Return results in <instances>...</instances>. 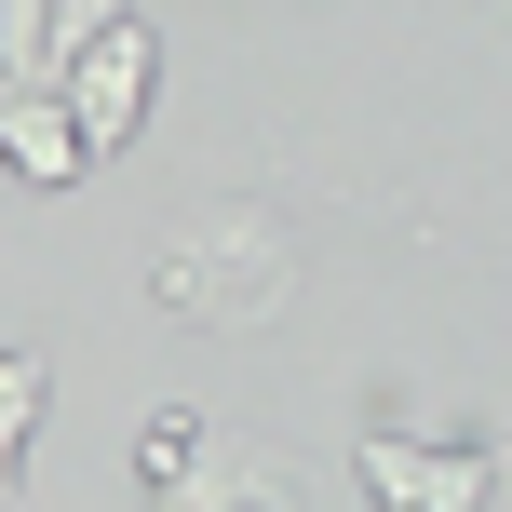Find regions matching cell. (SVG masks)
<instances>
[{
  "instance_id": "cell-1",
  "label": "cell",
  "mask_w": 512,
  "mask_h": 512,
  "mask_svg": "<svg viewBox=\"0 0 512 512\" xmlns=\"http://www.w3.org/2000/svg\"><path fill=\"white\" fill-rule=\"evenodd\" d=\"M149 297L176 310V324H203V337H256V324H283V297H297V216H270V203H216V216H189V230L149 256Z\"/></svg>"
},
{
  "instance_id": "cell-2",
  "label": "cell",
  "mask_w": 512,
  "mask_h": 512,
  "mask_svg": "<svg viewBox=\"0 0 512 512\" xmlns=\"http://www.w3.org/2000/svg\"><path fill=\"white\" fill-rule=\"evenodd\" d=\"M378 512H486L499 499V445L486 432H364L351 445Z\"/></svg>"
},
{
  "instance_id": "cell-3",
  "label": "cell",
  "mask_w": 512,
  "mask_h": 512,
  "mask_svg": "<svg viewBox=\"0 0 512 512\" xmlns=\"http://www.w3.org/2000/svg\"><path fill=\"white\" fill-rule=\"evenodd\" d=\"M149 81H162V41H149L135 14L108 27V41L81 54L68 81H54V95L81 108V135H95V162H122V149H135V122H149Z\"/></svg>"
},
{
  "instance_id": "cell-4",
  "label": "cell",
  "mask_w": 512,
  "mask_h": 512,
  "mask_svg": "<svg viewBox=\"0 0 512 512\" xmlns=\"http://www.w3.org/2000/svg\"><path fill=\"white\" fill-rule=\"evenodd\" d=\"M162 512H310V486H297V459L216 432L203 459H189V486H162Z\"/></svg>"
},
{
  "instance_id": "cell-5",
  "label": "cell",
  "mask_w": 512,
  "mask_h": 512,
  "mask_svg": "<svg viewBox=\"0 0 512 512\" xmlns=\"http://www.w3.org/2000/svg\"><path fill=\"white\" fill-rule=\"evenodd\" d=\"M0 162H14L27 189H81L95 176V135H81L68 95H0Z\"/></svg>"
},
{
  "instance_id": "cell-6",
  "label": "cell",
  "mask_w": 512,
  "mask_h": 512,
  "mask_svg": "<svg viewBox=\"0 0 512 512\" xmlns=\"http://www.w3.org/2000/svg\"><path fill=\"white\" fill-rule=\"evenodd\" d=\"M203 445H216L203 418H189V405H162L149 432H135V486H149V499H162V486H189V459H203Z\"/></svg>"
},
{
  "instance_id": "cell-7",
  "label": "cell",
  "mask_w": 512,
  "mask_h": 512,
  "mask_svg": "<svg viewBox=\"0 0 512 512\" xmlns=\"http://www.w3.org/2000/svg\"><path fill=\"white\" fill-rule=\"evenodd\" d=\"M27 432H41V351H0V459H27Z\"/></svg>"
},
{
  "instance_id": "cell-8",
  "label": "cell",
  "mask_w": 512,
  "mask_h": 512,
  "mask_svg": "<svg viewBox=\"0 0 512 512\" xmlns=\"http://www.w3.org/2000/svg\"><path fill=\"white\" fill-rule=\"evenodd\" d=\"M122 14H135V0H54V81H68V68H81V54H95Z\"/></svg>"
}]
</instances>
